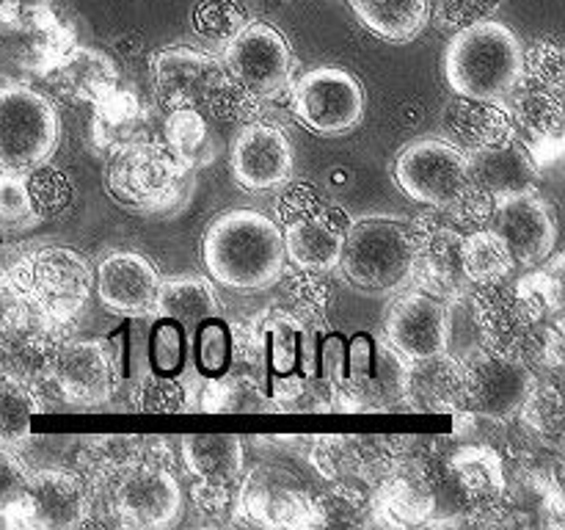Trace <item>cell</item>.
I'll return each instance as SVG.
<instances>
[{"mask_svg": "<svg viewBox=\"0 0 565 530\" xmlns=\"http://www.w3.org/2000/svg\"><path fill=\"white\" fill-rule=\"evenodd\" d=\"M0 290L50 324L77 329L94 293V265L61 243H25L0 263Z\"/></svg>", "mask_w": 565, "mask_h": 530, "instance_id": "6da1fadb", "label": "cell"}, {"mask_svg": "<svg viewBox=\"0 0 565 530\" xmlns=\"http://www.w3.org/2000/svg\"><path fill=\"white\" fill-rule=\"evenodd\" d=\"M202 263L215 285L237 293L270 290L287 268L279 224L252 208L226 210L204 230Z\"/></svg>", "mask_w": 565, "mask_h": 530, "instance_id": "7a4b0ae2", "label": "cell"}, {"mask_svg": "<svg viewBox=\"0 0 565 530\" xmlns=\"http://www.w3.org/2000/svg\"><path fill=\"white\" fill-rule=\"evenodd\" d=\"M152 88L166 110L196 108L226 121L263 119L259 110L268 103H257L243 94L226 75L218 55L210 50L169 44L152 55Z\"/></svg>", "mask_w": 565, "mask_h": 530, "instance_id": "3957f363", "label": "cell"}, {"mask_svg": "<svg viewBox=\"0 0 565 530\" xmlns=\"http://www.w3.org/2000/svg\"><path fill=\"white\" fill-rule=\"evenodd\" d=\"M337 268L370 296H395L412 287L417 271L412 221L397 215H362L348 221Z\"/></svg>", "mask_w": 565, "mask_h": 530, "instance_id": "277c9868", "label": "cell"}, {"mask_svg": "<svg viewBox=\"0 0 565 530\" xmlns=\"http://www.w3.org/2000/svg\"><path fill=\"white\" fill-rule=\"evenodd\" d=\"M103 180L110 199L138 215L174 213L193 191V171L177 163L154 136L105 155Z\"/></svg>", "mask_w": 565, "mask_h": 530, "instance_id": "5b68a950", "label": "cell"}, {"mask_svg": "<svg viewBox=\"0 0 565 530\" xmlns=\"http://www.w3.org/2000/svg\"><path fill=\"white\" fill-rule=\"evenodd\" d=\"M524 44L500 20H480L450 36L445 77L452 94L505 103L522 77Z\"/></svg>", "mask_w": 565, "mask_h": 530, "instance_id": "8992f818", "label": "cell"}, {"mask_svg": "<svg viewBox=\"0 0 565 530\" xmlns=\"http://www.w3.org/2000/svg\"><path fill=\"white\" fill-rule=\"evenodd\" d=\"M61 141L53 99L31 83L0 86V171H31L50 163Z\"/></svg>", "mask_w": 565, "mask_h": 530, "instance_id": "52a82bcc", "label": "cell"}, {"mask_svg": "<svg viewBox=\"0 0 565 530\" xmlns=\"http://www.w3.org/2000/svg\"><path fill=\"white\" fill-rule=\"evenodd\" d=\"M287 105L309 132L340 138L362 125L367 99L353 72L345 66L323 64L292 77L287 86Z\"/></svg>", "mask_w": 565, "mask_h": 530, "instance_id": "ba28073f", "label": "cell"}, {"mask_svg": "<svg viewBox=\"0 0 565 530\" xmlns=\"http://www.w3.org/2000/svg\"><path fill=\"white\" fill-rule=\"evenodd\" d=\"M230 81L257 103H276L287 97V86L296 77V55L290 42L276 25L248 20L226 42L221 55Z\"/></svg>", "mask_w": 565, "mask_h": 530, "instance_id": "9c48e42d", "label": "cell"}, {"mask_svg": "<svg viewBox=\"0 0 565 530\" xmlns=\"http://www.w3.org/2000/svg\"><path fill=\"white\" fill-rule=\"evenodd\" d=\"M279 230L285 257L303 271H334L340 265L348 219L340 208L320 199L309 188L285 193L279 204Z\"/></svg>", "mask_w": 565, "mask_h": 530, "instance_id": "30bf717a", "label": "cell"}, {"mask_svg": "<svg viewBox=\"0 0 565 530\" xmlns=\"http://www.w3.org/2000/svg\"><path fill=\"white\" fill-rule=\"evenodd\" d=\"M469 312H472L478 346L500 357L522 359L535 368L541 331L546 318H541L511 279L480 285L469 290Z\"/></svg>", "mask_w": 565, "mask_h": 530, "instance_id": "8fae6325", "label": "cell"}, {"mask_svg": "<svg viewBox=\"0 0 565 530\" xmlns=\"http://www.w3.org/2000/svg\"><path fill=\"white\" fill-rule=\"evenodd\" d=\"M171 453L149 445L147 456L110 484V506L125 528H169L182 508V489L171 469Z\"/></svg>", "mask_w": 565, "mask_h": 530, "instance_id": "7c38bea8", "label": "cell"}, {"mask_svg": "<svg viewBox=\"0 0 565 530\" xmlns=\"http://www.w3.org/2000/svg\"><path fill=\"white\" fill-rule=\"evenodd\" d=\"M392 174L397 188L425 208H452L475 188L467 155L436 136L408 141L397 152Z\"/></svg>", "mask_w": 565, "mask_h": 530, "instance_id": "4fadbf2b", "label": "cell"}, {"mask_svg": "<svg viewBox=\"0 0 565 530\" xmlns=\"http://www.w3.org/2000/svg\"><path fill=\"white\" fill-rule=\"evenodd\" d=\"M408 359H403L390 342L356 335L348 346L345 379L331 398L337 412H395L403 409Z\"/></svg>", "mask_w": 565, "mask_h": 530, "instance_id": "5bb4252c", "label": "cell"}, {"mask_svg": "<svg viewBox=\"0 0 565 530\" xmlns=\"http://www.w3.org/2000/svg\"><path fill=\"white\" fill-rule=\"evenodd\" d=\"M92 502L94 489L81 473L44 467L28 473L22 495L0 513L9 528L75 530L88 522Z\"/></svg>", "mask_w": 565, "mask_h": 530, "instance_id": "9a60e30c", "label": "cell"}, {"mask_svg": "<svg viewBox=\"0 0 565 530\" xmlns=\"http://www.w3.org/2000/svg\"><path fill=\"white\" fill-rule=\"evenodd\" d=\"M44 386L70 406H103L119 390V353L108 337H70L50 353Z\"/></svg>", "mask_w": 565, "mask_h": 530, "instance_id": "2e32d148", "label": "cell"}, {"mask_svg": "<svg viewBox=\"0 0 565 530\" xmlns=\"http://www.w3.org/2000/svg\"><path fill=\"white\" fill-rule=\"evenodd\" d=\"M417 241V271L412 285L441 301L472 290L461 265V241L467 232L458 226L447 208H428L412 221Z\"/></svg>", "mask_w": 565, "mask_h": 530, "instance_id": "e0dca14e", "label": "cell"}, {"mask_svg": "<svg viewBox=\"0 0 565 530\" xmlns=\"http://www.w3.org/2000/svg\"><path fill=\"white\" fill-rule=\"evenodd\" d=\"M463 384H467V412L475 417L513 420L533 386L539 384L533 364L522 359L500 357L475 346L463 357Z\"/></svg>", "mask_w": 565, "mask_h": 530, "instance_id": "ac0fdd59", "label": "cell"}, {"mask_svg": "<svg viewBox=\"0 0 565 530\" xmlns=\"http://www.w3.org/2000/svg\"><path fill=\"white\" fill-rule=\"evenodd\" d=\"M182 464L191 475L193 502L202 513L237 511L243 475L241 436L191 434L182 439Z\"/></svg>", "mask_w": 565, "mask_h": 530, "instance_id": "d6986e66", "label": "cell"}, {"mask_svg": "<svg viewBox=\"0 0 565 530\" xmlns=\"http://www.w3.org/2000/svg\"><path fill=\"white\" fill-rule=\"evenodd\" d=\"M392 436H356V434H326L312 445V464L326 480L342 491L367 495L379 484L381 475L403 456Z\"/></svg>", "mask_w": 565, "mask_h": 530, "instance_id": "ffe728a7", "label": "cell"}, {"mask_svg": "<svg viewBox=\"0 0 565 530\" xmlns=\"http://www.w3.org/2000/svg\"><path fill=\"white\" fill-rule=\"evenodd\" d=\"M230 171L248 193H270L290 186L292 144L276 121H243L230 144Z\"/></svg>", "mask_w": 565, "mask_h": 530, "instance_id": "44dd1931", "label": "cell"}, {"mask_svg": "<svg viewBox=\"0 0 565 530\" xmlns=\"http://www.w3.org/2000/svg\"><path fill=\"white\" fill-rule=\"evenodd\" d=\"M367 511L375 524L384 528H423L436 513V480L428 464L397 456L392 467L381 475L367 500Z\"/></svg>", "mask_w": 565, "mask_h": 530, "instance_id": "7402d4cb", "label": "cell"}, {"mask_svg": "<svg viewBox=\"0 0 565 530\" xmlns=\"http://www.w3.org/2000/svg\"><path fill=\"white\" fill-rule=\"evenodd\" d=\"M450 335V304L423 290L395 293L384 318L381 337L390 342L403 359H423L447 351Z\"/></svg>", "mask_w": 565, "mask_h": 530, "instance_id": "603a6c76", "label": "cell"}, {"mask_svg": "<svg viewBox=\"0 0 565 530\" xmlns=\"http://www.w3.org/2000/svg\"><path fill=\"white\" fill-rule=\"evenodd\" d=\"M486 226L502 237L516 268H533L555 252V213L539 191L497 202Z\"/></svg>", "mask_w": 565, "mask_h": 530, "instance_id": "cb8c5ba5", "label": "cell"}, {"mask_svg": "<svg viewBox=\"0 0 565 530\" xmlns=\"http://www.w3.org/2000/svg\"><path fill=\"white\" fill-rule=\"evenodd\" d=\"M163 276L152 259L132 248L108 252L94 265V290L105 309L125 318H147L154 315V298Z\"/></svg>", "mask_w": 565, "mask_h": 530, "instance_id": "d4e9b609", "label": "cell"}, {"mask_svg": "<svg viewBox=\"0 0 565 530\" xmlns=\"http://www.w3.org/2000/svg\"><path fill=\"white\" fill-rule=\"evenodd\" d=\"M237 513L259 528H320L323 500L254 469L237 489Z\"/></svg>", "mask_w": 565, "mask_h": 530, "instance_id": "484cf974", "label": "cell"}, {"mask_svg": "<svg viewBox=\"0 0 565 530\" xmlns=\"http://www.w3.org/2000/svg\"><path fill=\"white\" fill-rule=\"evenodd\" d=\"M467 160L472 186L494 204L502 199L539 191L541 166L535 163L533 152L524 144V138H519V132L508 141L497 144V147H486L467 155Z\"/></svg>", "mask_w": 565, "mask_h": 530, "instance_id": "4316f807", "label": "cell"}, {"mask_svg": "<svg viewBox=\"0 0 565 530\" xmlns=\"http://www.w3.org/2000/svg\"><path fill=\"white\" fill-rule=\"evenodd\" d=\"M403 409L423 414L467 412V384H463L461 359L447 351L412 359L406 368Z\"/></svg>", "mask_w": 565, "mask_h": 530, "instance_id": "83f0119b", "label": "cell"}, {"mask_svg": "<svg viewBox=\"0 0 565 530\" xmlns=\"http://www.w3.org/2000/svg\"><path fill=\"white\" fill-rule=\"evenodd\" d=\"M441 132L452 147L461 149L463 155H472L516 136V125L508 103L452 94L441 110Z\"/></svg>", "mask_w": 565, "mask_h": 530, "instance_id": "f1b7e54d", "label": "cell"}, {"mask_svg": "<svg viewBox=\"0 0 565 530\" xmlns=\"http://www.w3.org/2000/svg\"><path fill=\"white\" fill-rule=\"evenodd\" d=\"M75 42V31L64 20L36 33L0 31V77L6 83H31V86L44 83L47 72Z\"/></svg>", "mask_w": 565, "mask_h": 530, "instance_id": "f546056e", "label": "cell"}, {"mask_svg": "<svg viewBox=\"0 0 565 530\" xmlns=\"http://www.w3.org/2000/svg\"><path fill=\"white\" fill-rule=\"evenodd\" d=\"M44 83H47L58 97L70 99V103L94 105L103 94H108L110 88L119 86L121 81L119 66L114 64V59H110L108 53L75 42L64 55H61L58 64L47 72Z\"/></svg>", "mask_w": 565, "mask_h": 530, "instance_id": "4dcf8cb0", "label": "cell"}, {"mask_svg": "<svg viewBox=\"0 0 565 530\" xmlns=\"http://www.w3.org/2000/svg\"><path fill=\"white\" fill-rule=\"evenodd\" d=\"M92 141L99 152H114L152 136V114L136 92L119 83L92 105Z\"/></svg>", "mask_w": 565, "mask_h": 530, "instance_id": "1f68e13d", "label": "cell"}, {"mask_svg": "<svg viewBox=\"0 0 565 530\" xmlns=\"http://www.w3.org/2000/svg\"><path fill=\"white\" fill-rule=\"evenodd\" d=\"M450 475L475 511H497L505 500L508 478L500 451L491 445H463L450 456Z\"/></svg>", "mask_w": 565, "mask_h": 530, "instance_id": "d6a6232c", "label": "cell"}, {"mask_svg": "<svg viewBox=\"0 0 565 530\" xmlns=\"http://www.w3.org/2000/svg\"><path fill=\"white\" fill-rule=\"evenodd\" d=\"M565 88L561 86H539V83H522L513 88L505 99L511 108L513 125L519 138H524L527 147L546 141H563L565 132Z\"/></svg>", "mask_w": 565, "mask_h": 530, "instance_id": "836d02e7", "label": "cell"}, {"mask_svg": "<svg viewBox=\"0 0 565 530\" xmlns=\"http://www.w3.org/2000/svg\"><path fill=\"white\" fill-rule=\"evenodd\" d=\"M154 315L174 320V324L185 329V335H193L204 320L221 315V304L218 296H215L213 282L193 274L160 279L158 298H154Z\"/></svg>", "mask_w": 565, "mask_h": 530, "instance_id": "e575fe53", "label": "cell"}, {"mask_svg": "<svg viewBox=\"0 0 565 530\" xmlns=\"http://www.w3.org/2000/svg\"><path fill=\"white\" fill-rule=\"evenodd\" d=\"M149 439L138 434H97L83 442L77 453V473L92 489H110L127 467L147 456Z\"/></svg>", "mask_w": 565, "mask_h": 530, "instance_id": "d590c367", "label": "cell"}, {"mask_svg": "<svg viewBox=\"0 0 565 530\" xmlns=\"http://www.w3.org/2000/svg\"><path fill=\"white\" fill-rule=\"evenodd\" d=\"M356 20L384 42H412L430 20L428 0H348Z\"/></svg>", "mask_w": 565, "mask_h": 530, "instance_id": "8d00e7d4", "label": "cell"}, {"mask_svg": "<svg viewBox=\"0 0 565 530\" xmlns=\"http://www.w3.org/2000/svg\"><path fill=\"white\" fill-rule=\"evenodd\" d=\"M163 147L174 155L180 166L196 174L199 169L215 160V138L210 130V121L196 108H174L169 110L163 121Z\"/></svg>", "mask_w": 565, "mask_h": 530, "instance_id": "74e56055", "label": "cell"}, {"mask_svg": "<svg viewBox=\"0 0 565 530\" xmlns=\"http://www.w3.org/2000/svg\"><path fill=\"white\" fill-rule=\"evenodd\" d=\"M39 412H47L42 386L20 375H0V445L20 451L31 439V420Z\"/></svg>", "mask_w": 565, "mask_h": 530, "instance_id": "f35d334b", "label": "cell"}, {"mask_svg": "<svg viewBox=\"0 0 565 530\" xmlns=\"http://www.w3.org/2000/svg\"><path fill=\"white\" fill-rule=\"evenodd\" d=\"M461 265L472 287L511 279L513 268H516L502 237L489 226H478V230H469L463 235Z\"/></svg>", "mask_w": 565, "mask_h": 530, "instance_id": "ab89813d", "label": "cell"}, {"mask_svg": "<svg viewBox=\"0 0 565 530\" xmlns=\"http://www.w3.org/2000/svg\"><path fill=\"white\" fill-rule=\"evenodd\" d=\"M202 412L215 414H243V412H268L274 403H268L263 386L248 373H218L207 375L202 398H199Z\"/></svg>", "mask_w": 565, "mask_h": 530, "instance_id": "60d3db41", "label": "cell"}, {"mask_svg": "<svg viewBox=\"0 0 565 530\" xmlns=\"http://www.w3.org/2000/svg\"><path fill=\"white\" fill-rule=\"evenodd\" d=\"M522 425L550 447H561L565 436V406L563 392L555 384H535L527 401L516 412Z\"/></svg>", "mask_w": 565, "mask_h": 530, "instance_id": "b9f144b4", "label": "cell"}, {"mask_svg": "<svg viewBox=\"0 0 565 530\" xmlns=\"http://www.w3.org/2000/svg\"><path fill=\"white\" fill-rule=\"evenodd\" d=\"M279 282H285V293L290 298L292 309L290 315H296L303 326L320 324L329 312L331 301V285L326 282L323 271H287L279 276Z\"/></svg>", "mask_w": 565, "mask_h": 530, "instance_id": "7bdbcfd3", "label": "cell"}, {"mask_svg": "<svg viewBox=\"0 0 565 530\" xmlns=\"http://www.w3.org/2000/svg\"><path fill=\"white\" fill-rule=\"evenodd\" d=\"M541 265L544 268L533 265L535 271H527L513 285L541 318L550 320L555 315H563V254L552 252Z\"/></svg>", "mask_w": 565, "mask_h": 530, "instance_id": "ee69618b", "label": "cell"}, {"mask_svg": "<svg viewBox=\"0 0 565 530\" xmlns=\"http://www.w3.org/2000/svg\"><path fill=\"white\" fill-rule=\"evenodd\" d=\"M25 186L28 197H31L33 213L39 221L58 219L70 210L72 204V186L58 169H53L50 163L36 166V169L25 171Z\"/></svg>", "mask_w": 565, "mask_h": 530, "instance_id": "f6af8a7d", "label": "cell"}, {"mask_svg": "<svg viewBox=\"0 0 565 530\" xmlns=\"http://www.w3.org/2000/svg\"><path fill=\"white\" fill-rule=\"evenodd\" d=\"M193 31L204 39V42L215 44L224 50L226 42L241 31L248 22L246 11L237 6V0H199L193 6Z\"/></svg>", "mask_w": 565, "mask_h": 530, "instance_id": "bcb514c9", "label": "cell"}, {"mask_svg": "<svg viewBox=\"0 0 565 530\" xmlns=\"http://www.w3.org/2000/svg\"><path fill=\"white\" fill-rule=\"evenodd\" d=\"M138 412L149 414H177L188 412L191 403H188L185 386L169 373H149L138 381V390L132 395Z\"/></svg>", "mask_w": 565, "mask_h": 530, "instance_id": "7dc6e473", "label": "cell"}, {"mask_svg": "<svg viewBox=\"0 0 565 530\" xmlns=\"http://www.w3.org/2000/svg\"><path fill=\"white\" fill-rule=\"evenodd\" d=\"M31 197H28L25 171H0V230L20 232L36 226Z\"/></svg>", "mask_w": 565, "mask_h": 530, "instance_id": "c3c4849f", "label": "cell"}, {"mask_svg": "<svg viewBox=\"0 0 565 530\" xmlns=\"http://www.w3.org/2000/svg\"><path fill=\"white\" fill-rule=\"evenodd\" d=\"M196 364L204 375L226 373L232 364V329L221 318H210L196 331Z\"/></svg>", "mask_w": 565, "mask_h": 530, "instance_id": "681fc988", "label": "cell"}, {"mask_svg": "<svg viewBox=\"0 0 565 530\" xmlns=\"http://www.w3.org/2000/svg\"><path fill=\"white\" fill-rule=\"evenodd\" d=\"M61 22L53 0H0V31L36 33Z\"/></svg>", "mask_w": 565, "mask_h": 530, "instance_id": "f907efd6", "label": "cell"}, {"mask_svg": "<svg viewBox=\"0 0 565 530\" xmlns=\"http://www.w3.org/2000/svg\"><path fill=\"white\" fill-rule=\"evenodd\" d=\"M522 83H539V86L565 88V59L561 44L541 39L524 47L522 53Z\"/></svg>", "mask_w": 565, "mask_h": 530, "instance_id": "816d5d0a", "label": "cell"}, {"mask_svg": "<svg viewBox=\"0 0 565 530\" xmlns=\"http://www.w3.org/2000/svg\"><path fill=\"white\" fill-rule=\"evenodd\" d=\"M185 329L174 320L160 318V324L152 329V340H149V359H152L154 373L174 375L185 364Z\"/></svg>", "mask_w": 565, "mask_h": 530, "instance_id": "f5cc1de1", "label": "cell"}, {"mask_svg": "<svg viewBox=\"0 0 565 530\" xmlns=\"http://www.w3.org/2000/svg\"><path fill=\"white\" fill-rule=\"evenodd\" d=\"M428 3L436 28L456 33L461 28L475 25V22L489 20L500 9L502 0H428Z\"/></svg>", "mask_w": 565, "mask_h": 530, "instance_id": "db71d44e", "label": "cell"}, {"mask_svg": "<svg viewBox=\"0 0 565 530\" xmlns=\"http://www.w3.org/2000/svg\"><path fill=\"white\" fill-rule=\"evenodd\" d=\"M31 467L14 447L0 445V511L17 500L25 489V480Z\"/></svg>", "mask_w": 565, "mask_h": 530, "instance_id": "11a10c76", "label": "cell"}, {"mask_svg": "<svg viewBox=\"0 0 565 530\" xmlns=\"http://www.w3.org/2000/svg\"><path fill=\"white\" fill-rule=\"evenodd\" d=\"M0 375H3V351H0Z\"/></svg>", "mask_w": 565, "mask_h": 530, "instance_id": "9f6ffc18", "label": "cell"}]
</instances>
